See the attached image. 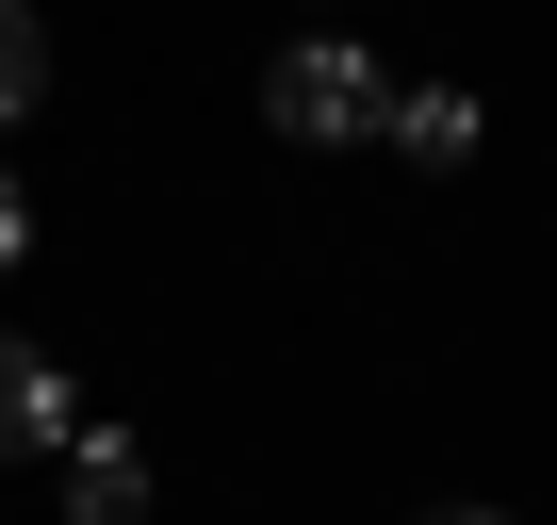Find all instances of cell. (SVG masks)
Instances as JSON below:
<instances>
[{"label":"cell","mask_w":557,"mask_h":525,"mask_svg":"<svg viewBox=\"0 0 557 525\" xmlns=\"http://www.w3.org/2000/svg\"><path fill=\"white\" fill-rule=\"evenodd\" d=\"M262 115L296 132V148H361V132H394V83H377V50H345V34H312V50H278V83H262Z\"/></svg>","instance_id":"6da1fadb"},{"label":"cell","mask_w":557,"mask_h":525,"mask_svg":"<svg viewBox=\"0 0 557 525\" xmlns=\"http://www.w3.org/2000/svg\"><path fill=\"white\" fill-rule=\"evenodd\" d=\"M66 427H83V394H66V362L0 329V460H66Z\"/></svg>","instance_id":"7a4b0ae2"},{"label":"cell","mask_w":557,"mask_h":525,"mask_svg":"<svg viewBox=\"0 0 557 525\" xmlns=\"http://www.w3.org/2000/svg\"><path fill=\"white\" fill-rule=\"evenodd\" d=\"M66 525H148V443L132 427H66Z\"/></svg>","instance_id":"3957f363"},{"label":"cell","mask_w":557,"mask_h":525,"mask_svg":"<svg viewBox=\"0 0 557 525\" xmlns=\"http://www.w3.org/2000/svg\"><path fill=\"white\" fill-rule=\"evenodd\" d=\"M394 148H410V164H475V99H459V83H410V99H394Z\"/></svg>","instance_id":"277c9868"},{"label":"cell","mask_w":557,"mask_h":525,"mask_svg":"<svg viewBox=\"0 0 557 525\" xmlns=\"http://www.w3.org/2000/svg\"><path fill=\"white\" fill-rule=\"evenodd\" d=\"M34 83H50V34H34V0H0V132L34 115Z\"/></svg>","instance_id":"5b68a950"},{"label":"cell","mask_w":557,"mask_h":525,"mask_svg":"<svg viewBox=\"0 0 557 525\" xmlns=\"http://www.w3.org/2000/svg\"><path fill=\"white\" fill-rule=\"evenodd\" d=\"M34 262V197H17V164H0V280Z\"/></svg>","instance_id":"8992f818"},{"label":"cell","mask_w":557,"mask_h":525,"mask_svg":"<svg viewBox=\"0 0 557 525\" xmlns=\"http://www.w3.org/2000/svg\"><path fill=\"white\" fill-rule=\"evenodd\" d=\"M443 525H508V509H443Z\"/></svg>","instance_id":"52a82bcc"}]
</instances>
